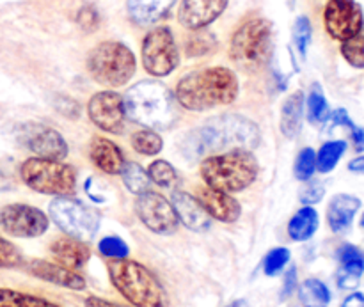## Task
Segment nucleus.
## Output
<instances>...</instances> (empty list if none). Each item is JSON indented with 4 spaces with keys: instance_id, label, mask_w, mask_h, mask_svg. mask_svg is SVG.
<instances>
[{
    "instance_id": "7c9ffc66",
    "label": "nucleus",
    "mask_w": 364,
    "mask_h": 307,
    "mask_svg": "<svg viewBox=\"0 0 364 307\" xmlns=\"http://www.w3.org/2000/svg\"><path fill=\"white\" fill-rule=\"evenodd\" d=\"M121 178H123L124 187L135 195L149 190V185H151V180H149L148 176V171L135 162H124L123 169H121Z\"/></svg>"
},
{
    "instance_id": "de8ad7c7",
    "label": "nucleus",
    "mask_w": 364,
    "mask_h": 307,
    "mask_svg": "<svg viewBox=\"0 0 364 307\" xmlns=\"http://www.w3.org/2000/svg\"><path fill=\"white\" fill-rule=\"evenodd\" d=\"M348 171H350V173L364 174V155L358 156V158L352 160V162L348 163Z\"/></svg>"
},
{
    "instance_id": "58836bf2",
    "label": "nucleus",
    "mask_w": 364,
    "mask_h": 307,
    "mask_svg": "<svg viewBox=\"0 0 364 307\" xmlns=\"http://www.w3.org/2000/svg\"><path fill=\"white\" fill-rule=\"evenodd\" d=\"M294 41L297 46L299 53L306 57L308 53V46L311 43V21L308 16H299L294 25Z\"/></svg>"
},
{
    "instance_id": "cd10ccee",
    "label": "nucleus",
    "mask_w": 364,
    "mask_h": 307,
    "mask_svg": "<svg viewBox=\"0 0 364 307\" xmlns=\"http://www.w3.org/2000/svg\"><path fill=\"white\" fill-rule=\"evenodd\" d=\"M0 307H60L52 301L38 297V295L23 293V291L0 288Z\"/></svg>"
},
{
    "instance_id": "20e7f679",
    "label": "nucleus",
    "mask_w": 364,
    "mask_h": 307,
    "mask_svg": "<svg viewBox=\"0 0 364 307\" xmlns=\"http://www.w3.org/2000/svg\"><path fill=\"white\" fill-rule=\"evenodd\" d=\"M199 173L206 187L226 194H237L258 180L259 163L255 153L249 149H233L203 158Z\"/></svg>"
},
{
    "instance_id": "f257e3e1",
    "label": "nucleus",
    "mask_w": 364,
    "mask_h": 307,
    "mask_svg": "<svg viewBox=\"0 0 364 307\" xmlns=\"http://www.w3.org/2000/svg\"><path fill=\"white\" fill-rule=\"evenodd\" d=\"M259 128L255 121L240 114L215 116L185 135L181 142L183 155L188 160L206 158L212 153L252 149L259 144Z\"/></svg>"
},
{
    "instance_id": "49530a36",
    "label": "nucleus",
    "mask_w": 364,
    "mask_h": 307,
    "mask_svg": "<svg viewBox=\"0 0 364 307\" xmlns=\"http://www.w3.org/2000/svg\"><path fill=\"white\" fill-rule=\"evenodd\" d=\"M340 307H364V293L355 291V293L348 295Z\"/></svg>"
},
{
    "instance_id": "8fccbe9b",
    "label": "nucleus",
    "mask_w": 364,
    "mask_h": 307,
    "mask_svg": "<svg viewBox=\"0 0 364 307\" xmlns=\"http://www.w3.org/2000/svg\"><path fill=\"white\" fill-rule=\"evenodd\" d=\"M361 226H363V230H364V213H363V217H361Z\"/></svg>"
},
{
    "instance_id": "4468645a",
    "label": "nucleus",
    "mask_w": 364,
    "mask_h": 307,
    "mask_svg": "<svg viewBox=\"0 0 364 307\" xmlns=\"http://www.w3.org/2000/svg\"><path fill=\"white\" fill-rule=\"evenodd\" d=\"M327 34L336 41H347L364 27L363 9L355 0H329L323 11Z\"/></svg>"
},
{
    "instance_id": "72a5a7b5",
    "label": "nucleus",
    "mask_w": 364,
    "mask_h": 307,
    "mask_svg": "<svg viewBox=\"0 0 364 307\" xmlns=\"http://www.w3.org/2000/svg\"><path fill=\"white\" fill-rule=\"evenodd\" d=\"M341 55L352 68H364V27L347 41H341Z\"/></svg>"
},
{
    "instance_id": "c03bdc74",
    "label": "nucleus",
    "mask_w": 364,
    "mask_h": 307,
    "mask_svg": "<svg viewBox=\"0 0 364 307\" xmlns=\"http://www.w3.org/2000/svg\"><path fill=\"white\" fill-rule=\"evenodd\" d=\"M352 135V142H354V149L358 153L364 151V128H359L358 124H354L352 128H348Z\"/></svg>"
},
{
    "instance_id": "79ce46f5",
    "label": "nucleus",
    "mask_w": 364,
    "mask_h": 307,
    "mask_svg": "<svg viewBox=\"0 0 364 307\" xmlns=\"http://www.w3.org/2000/svg\"><path fill=\"white\" fill-rule=\"evenodd\" d=\"M323 195H326V187L318 180H308L304 187H302L299 199H301L304 206H313L322 201Z\"/></svg>"
},
{
    "instance_id": "4be33fe9",
    "label": "nucleus",
    "mask_w": 364,
    "mask_h": 307,
    "mask_svg": "<svg viewBox=\"0 0 364 307\" xmlns=\"http://www.w3.org/2000/svg\"><path fill=\"white\" fill-rule=\"evenodd\" d=\"M89 156L91 162L98 167L102 173L117 176L124 166V155L119 146L107 137H95L89 146Z\"/></svg>"
},
{
    "instance_id": "39448f33",
    "label": "nucleus",
    "mask_w": 364,
    "mask_h": 307,
    "mask_svg": "<svg viewBox=\"0 0 364 307\" xmlns=\"http://www.w3.org/2000/svg\"><path fill=\"white\" fill-rule=\"evenodd\" d=\"M112 286L134 307H169L160 281L144 265L134 259H112L109 263Z\"/></svg>"
},
{
    "instance_id": "09e8293b",
    "label": "nucleus",
    "mask_w": 364,
    "mask_h": 307,
    "mask_svg": "<svg viewBox=\"0 0 364 307\" xmlns=\"http://www.w3.org/2000/svg\"><path fill=\"white\" fill-rule=\"evenodd\" d=\"M228 307H240V302H231V304Z\"/></svg>"
},
{
    "instance_id": "c85d7f7f",
    "label": "nucleus",
    "mask_w": 364,
    "mask_h": 307,
    "mask_svg": "<svg viewBox=\"0 0 364 307\" xmlns=\"http://www.w3.org/2000/svg\"><path fill=\"white\" fill-rule=\"evenodd\" d=\"M345 151H347V142L345 141H329L322 144V148L316 151V171L322 174L334 171Z\"/></svg>"
},
{
    "instance_id": "dca6fc26",
    "label": "nucleus",
    "mask_w": 364,
    "mask_h": 307,
    "mask_svg": "<svg viewBox=\"0 0 364 307\" xmlns=\"http://www.w3.org/2000/svg\"><path fill=\"white\" fill-rule=\"evenodd\" d=\"M228 4L230 0H181L178 21L188 31H203L228 9Z\"/></svg>"
},
{
    "instance_id": "ddd939ff",
    "label": "nucleus",
    "mask_w": 364,
    "mask_h": 307,
    "mask_svg": "<svg viewBox=\"0 0 364 307\" xmlns=\"http://www.w3.org/2000/svg\"><path fill=\"white\" fill-rule=\"evenodd\" d=\"M87 116L96 128L110 135H119L127 130L123 95L116 91H100L87 102Z\"/></svg>"
},
{
    "instance_id": "c9c22d12",
    "label": "nucleus",
    "mask_w": 364,
    "mask_h": 307,
    "mask_svg": "<svg viewBox=\"0 0 364 307\" xmlns=\"http://www.w3.org/2000/svg\"><path fill=\"white\" fill-rule=\"evenodd\" d=\"M316 171V151L313 148H304L299 153L297 160H295L294 173L299 181L311 180L313 174Z\"/></svg>"
},
{
    "instance_id": "473e14b6",
    "label": "nucleus",
    "mask_w": 364,
    "mask_h": 307,
    "mask_svg": "<svg viewBox=\"0 0 364 307\" xmlns=\"http://www.w3.org/2000/svg\"><path fill=\"white\" fill-rule=\"evenodd\" d=\"M148 176L151 183L160 188H171L178 183V173L174 166L167 160H155L148 166Z\"/></svg>"
},
{
    "instance_id": "1a4fd4ad",
    "label": "nucleus",
    "mask_w": 364,
    "mask_h": 307,
    "mask_svg": "<svg viewBox=\"0 0 364 307\" xmlns=\"http://www.w3.org/2000/svg\"><path fill=\"white\" fill-rule=\"evenodd\" d=\"M48 215L66 237L82 242H91L100 230L98 213L71 195L53 199L48 205Z\"/></svg>"
},
{
    "instance_id": "4c0bfd02",
    "label": "nucleus",
    "mask_w": 364,
    "mask_h": 307,
    "mask_svg": "<svg viewBox=\"0 0 364 307\" xmlns=\"http://www.w3.org/2000/svg\"><path fill=\"white\" fill-rule=\"evenodd\" d=\"M100 254L109 259H124L130 254V249L119 237H105L98 242Z\"/></svg>"
},
{
    "instance_id": "aec40b11",
    "label": "nucleus",
    "mask_w": 364,
    "mask_h": 307,
    "mask_svg": "<svg viewBox=\"0 0 364 307\" xmlns=\"http://www.w3.org/2000/svg\"><path fill=\"white\" fill-rule=\"evenodd\" d=\"M340 270L336 274V283L341 290H355L361 283L364 274V254L359 247L345 244L338 249Z\"/></svg>"
},
{
    "instance_id": "2f4dec72",
    "label": "nucleus",
    "mask_w": 364,
    "mask_h": 307,
    "mask_svg": "<svg viewBox=\"0 0 364 307\" xmlns=\"http://www.w3.org/2000/svg\"><path fill=\"white\" fill-rule=\"evenodd\" d=\"M331 109L327 103L326 95L318 84H313L308 95V119L313 124H322L329 121Z\"/></svg>"
},
{
    "instance_id": "e433bc0d",
    "label": "nucleus",
    "mask_w": 364,
    "mask_h": 307,
    "mask_svg": "<svg viewBox=\"0 0 364 307\" xmlns=\"http://www.w3.org/2000/svg\"><path fill=\"white\" fill-rule=\"evenodd\" d=\"M196 34L192 38H188L187 41V52L188 57H199V55H206V53L212 52L215 48V38L212 34H206V32L201 31H194Z\"/></svg>"
},
{
    "instance_id": "ea45409f",
    "label": "nucleus",
    "mask_w": 364,
    "mask_h": 307,
    "mask_svg": "<svg viewBox=\"0 0 364 307\" xmlns=\"http://www.w3.org/2000/svg\"><path fill=\"white\" fill-rule=\"evenodd\" d=\"M23 262L25 259L20 249L0 237V269H18V266L23 265Z\"/></svg>"
},
{
    "instance_id": "6ab92c4d",
    "label": "nucleus",
    "mask_w": 364,
    "mask_h": 307,
    "mask_svg": "<svg viewBox=\"0 0 364 307\" xmlns=\"http://www.w3.org/2000/svg\"><path fill=\"white\" fill-rule=\"evenodd\" d=\"M171 205H173L174 212H176L178 220L187 230L203 233V231H208L210 226H212V219L205 212V208H203L196 195L183 190H176L171 195Z\"/></svg>"
},
{
    "instance_id": "423d86ee",
    "label": "nucleus",
    "mask_w": 364,
    "mask_h": 307,
    "mask_svg": "<svg viewBox=\"0 0 364 307\" xmlns=\"http://www.w3.org/2000/svg\"><path fill=\"white\" fill-rule=\"evenodd\" d=\"M137 70L135 53L121 41H103L87 55V71L92 80L109 89L123 87Z\"/></svg>"
},
{
    "instance_id": "9b49d317",
    "label": "nucleus",
    "mask_w": 364,
    "mask_h": 307,
    "mask_svg": "<svg viewBox=\"0 0 364 307\" xmlns=\"http://www.w3.org/2000/svg\"><path fill=\"white\" fill-rule=\"evenodd\" d=\"M135 213L139 220L155 235H173L176 233L180 220L174 212L171 201H167L162 194L153 190H146L135 199Z\"/></svg>"
},
{
    "instance_id": "f3484780",
    "label": "nucleus",
    "mask_w": 364,
    "mask_h": 307,
    "mask_svg": "<svg viewBox=\"0 0 364 307\" xmlns=\"http://www.w3.org/2000/svg\"><path fill=\"white\" fill-rule=\"evenodd\" d=\"M23 266L31 276L38 277L45 283L55 284V286L66 288L71 291L85 290L84 277L77 270L66 269L59 263L46 262V259H31V262H23Z\"/></svg>"
},
{
    "instance_id": "2eb2a0df",
    "label": "nucleus",
    "mask_w": 364,
    "mask_h": 307,
    "mask_svg": "<svg viewBox=\"0 0 364 307\" xmlns=\"http://www.w3.org/2000/svg\"><path fill=\"white\" fill-rule=\"evenodd\" d=\"M20 142L36 156L52 160H64L70 153L63 134L41 123H27L20 128Z\"/></svg>"
},
{
    "instance_id": "a19ab883",
    "label": "nucleus",
    "mask_w": 364,
    "mask_h": 307,
    "mask_svg": "<svg viewBox=\"0 0 364 307\" xmlns=\"http://www.w3.org/2000/svg\"><path fill=\"white\" fill-rule=\"evenodd\" d=\"M77 23L82 31L92 32L100 25V13L92 4H85L77 11Z\"/></svg>"
},
{
    "instance_id": "c756f323",
    "label": "nucleus",
    "mask_w": 364,
    "mask_h": 307,
    "mask_svg": "<svg viewBox=\"0 0 364 307\" xmlns=\"http://www.w3.org/2000/svg\"><path fill=\"white\" fill-rule=\"evenodd\" d=\"M130 144L135 153H141L144 156H156L164 149V141L159 131L151 128H142L135 131L130 137Z\"/></svg>"
},
{
    "instance_id": "393cba45",
    "label": "nucleus",
    "mask_w": 364,
    "mask_h": 307,
    "mask_svg": "<svg viewBox=\"0 0 364 307\" xmlns=\"http://www.w3.org/2000/svg\"><path fill=\"white\" fill-rule=\"evenodd\" d=\"M302 119H304V92L295 91L284 99L281 107V134L287 139H294L302 130Z\"/></svg>"
},
{
    "instance_id": "9d476101",
    "label": "nucleus",
    "mask_w": 364,
    "mask_h": 307,
    "mask_svg": "<svg viewBox=\"0 0 364 307\" xmlns=\"http://www.w3.org/2000/svg\"><path fill=\"white\" fill-rule=\"evenodd\" d=\"M141 63L146 73L155 78L169 77L180 64V50L173 31L166 25L151 28L142 39Z\"/></svg>"
},
{
    "instance_id": "bb28decb",
    "label": "nucleus",
    "mask_w": 364,
    "mask_h": 307,
    "mask_svg": "<svg viewBox=\"0 0 364 307\" xmlns=\"http://www.w3.org/2000/svg\"><path fill=\"white\" fill-rule=\"evenodd\" d=\"M331 290L320 279H306L299 286V301L302 307H329Z\"/></svg>"
},
{
    "instance_id": "b1692460",
    "label": "nucleus",
    "mask_w": 364,
    "mask_h": 307,
    "mask_svg": "<svg viewBox=\"0 0 364 307\" xmlns=\"http://www.w3.org/2000/svg\"><path fill=\"white\" fill-rule=\"evenodd\" d=\"M176 0H128L127 11L128 16L137 25H153L164 20Z\"/></svg>"
},
{
    "instance_id": "f8f14e48",
    "label": "nucleus",
    "mask_w": 364,
    "mask_h": 307,
    "mask_svg": "<svg viewBox=\"0 0 364 307\" xmlns=\"http://www.w3.org/2000/svg\"><path fill=\"white\" fill-rule=\"evenodd\" d=\"M48 215L36 206L14 203L0 210V227L14 238H38L48 231Z\"/></svg>"
},
{
    "instance_id": "37998d69",
    "label": "nucleus",
    "mask_w": 364,
    "mask_h": 307,
    "mask_svg": "<svg viewBox=\"0 0 364 307\" xmlns=\"http://www.w3.org/2000/svg\"><path fill=\"white\" fill-rule=\"evenodd\" d=\"M297 288V269L295 266H290L288 272L284 274V283H283V291H281V297L288 298Z\"/></svg>"
},
{
    "instance_id": "f03ea898",
    "label": "nucleus",
    "mask_w": 364,
    "mask_h": 307,
    "mask_svg": "<svg viewBox=\"0 0 364 307\" xmlns=\"http://www.w3.org/2000/svg\"><path fill=\"white\" fill-rule=\"evenodd\" d=\"M240 82L237 73L224 66H206L191 71L178 80L176 102L191 112H206L237 102Z\"/></svg>"
},
{
    "instance_id": "412c9836",
    "label": "nucleus",
    "mask_w": 364,
    "mask_h": 307,
    "mask_svg": "<svg viewBox=\"0 0 364 307\" xmlns=\"http://www.w3.org/2000/svg\"><path fill=\"white\" fill-rule=\"evenodd\" d=\"M361 210V199L350 194H338L327 206V224L336 235L347 233Z\"/></svg>"
},
{
    "instance_id": "6e6552de",
    "label": "nucleus",
    "mask_w": 364,
    "mask_h": 307,
    "mask_svg": "<svg viewBox=\"0 0 364 307\" xmlns=\"http://www.w3.org/2000/svg\"><path fill=\"white\" fill-rule=\"evenodd\" d=\"M272 52V23L267 18L245 20L231 36L230 57L245 70L265 66Z\"/></svg>"
},
{
    "instance_id": "7ed1b4c3",
    "label": "nucleus",
    "mask_w": 364,
    "mask_h": 307,
    "mask_svg": "<svg viewBox=\"0 0 364 307\" xmlns=\"http://www.w3.org/2000/svg\"><path fill=\"white\" fill-rule=\"evenodd\" d=\"M123 102L128 119L144 128L169 130L180 119V103L162 82L142 80L132 85Z\"/></svg>"
},
{
    "instance_id": "0eeeda50",
    "label": "nucleus",
    "mask_w": 364,
    "mask_h": 307,
    "mask_svg": "<svg viewBox=\"0 0 364 307\" xmlns=\"http://www.w3.org/2000/svg\"><path fill=\"white\" fill-rule=\"evenodd\" d=\"M20 178L31 190L55 198H68L77 192V171L63 160L32 156L20 167Z\"/></svg>"
},
{
    "instance_id": "5701e85b",
    "label": "nucleus",
    "mask_w": 364,
    "mask_h": 307,
    "mask_svg": "<svg viewBox=\"0 0 364 307\" xmlns=\"http://www.w3.org/2000/svg\"><path fill=\"white\" fill-rule=\"evenodd\" d=\"M50 252H52V256L59 265L71 270L84 269L87 265L89 258H91V251L85 245V242L71 237H63L53 240L52 245H50Z\"/></svg>"
},
{
    "instance_id": "a878e982",
    "label": "nucleus",
    "mask_w": 364,
    "mask_h": 307,
    "mask_svg": "<svg viewBox=\"0 0 364 307\" xmlns=\"http://www.w3.org/2000/svg\"><path fill=\"white\" fill-rule=\"evenodd\" d=\"M320 217L313 206H302L288 222V237L294 242H308L318 231Z\"/></svg>"
},
{
    "instance_id": "a211bd4d",
    "label": "nucleus",
    "mask_w": 364,
    "mask_h": 307,
    "mask_svg": "<svg viewBox=\"0 0 364 307\" xmlns=\"http://www.w3.org/2000/svg\"><path fill=\"white\" fill-rule=\"evenodd\" d=\"M196 198L201 203V206L208 213L210 219H215L224 224H233L240 219V203L233 195L226 194V192L215 190V188L205 185V187H199L196 190Z\"/></svg>"
},
{
    "instance_id": "f704fd0d",
    "label": "nucleus",
    "mask_w": 364,
    "mask_h": 307,
    "mask_svg": "<svg viewBox=\"0 0 364 307\" xmlns=\"http://www.w3.org/2000/svg\"><path fill=\"white\" fill-rule=\"evenodd\" d=\"M291 259L290 249L287 247H276L272 251L267 252L265 262H263V272L269 277H276L287 269V265Z\"/></svg>"
},
{
    "instance_id": "a18cd8bd",
    "label": "nucleus",
    "mask_w": 364,
    "mask_h": 307,
    "mask_svg": "<svg viewBox=\"0 0 364 307\" xmlns=\"http://www.w3.org/2000/svg\"><path fill=\"white\" fill-rule=\"evenodd\" d=\"M84 307H128V306L117 304V302H110L102 297H87L84 302Z\"/></svg>"
}]
</instances>
